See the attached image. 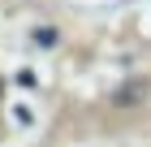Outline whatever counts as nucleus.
<instances>
[]
</instances>
